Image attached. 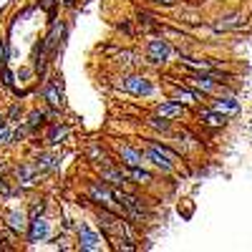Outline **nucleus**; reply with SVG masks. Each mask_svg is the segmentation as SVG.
I'll use <instances>...</instances> for the list:
<instances>
[{"mask_svg": "<svg viewBox=\"0 0 252 252\" xmlns=\"http://www.w3.org/2000/svg\"><path fill=\"white\" fill-rule=\"evenodd\" d=\"M146 157H149L161 172H172V166L177 161V154L174 152H169L166 146H157V144H152L149 149H146Z\"/></svg>", "mask_w": 252, "mask_h": 252, "instance_id": "obj_1", "label": "nucleus"}, {"mask_svg": "<svg viewBox=\"0 0 252 252\" xmlns=\"http://www.w3.org/2000/svg\"><path fill=\"white\" fill-rule=\"evenodd\" d=\"M121 89H126L134 96H149L154 91V83L144 76H126V78H121Z\"/></svg>", "mask_w": 252, "mask_h": 252, "instance_id": "obj_2", "label": "nucleus"}, {"mask_svg": "<svg viewBox=\"0 0 252 252\" xmlns=\"http://www.w3.org/2000/svg\"><path fill=\"white\" fill-rule=\"evenodd\" d=\"M169 53H172L169 43H166V40H161V38H152L149 46H146V56H149L152 63H164L166 58H169Z\"/></svg>", "mask_w": 252, "mask_h": 252, "instance_id": "obj_3", "label": "nucleus"}, {"mask_svg": "<svg viewBox=\"0 0 252 252\" xmlns=\"http://www.w3.org/2000/svg\"><path fill=\"white\" fill-rule=\"evenodd\" d=\"M28 227H31V229H28V240H31V242H43V240L48 237V220H46V217H40V215L33 217V220L28 222Z\"/></svg>", "mask_w": 252, "mask_h": 252, "instance_id": "obj_4", "label": "nucleus"}, {"mask_svg": "<svg viewBox=\"0 0 252 252\" xmlns=\"http://www.w3.org/2000/svg\"><path fill=\"white\" fill-rule=\"evenodd\" d=\"M78 245H81V250H89V252H94V250H98L101 247V240H98V235L96 232H91L89 227H78Z\"/></svg>", "mask_w": 252, "mask_h": 252, "instance_id": "obj_5", "label": "nucleus"}, {"mask_svg": "<svg viewBox=\"0 0 252 252\" xmlns=\"http://www.w3.org/2000/svg\"><path fill=\"white\" fill-rule=\"evenodd\" d=\"M182 103H174V101H164V103H159L157 106V116H161V119H177V116H182Z\"/></svg>", "mask_w": 252, "mask_h": 252, "instance_id": "obj_6", "label": "nucleus"}, {"mask_svg": "<svg viewBox=\"0 0 252 252\" xmlns=\"http://www.w3.org/2000/svg\"><path fill=\"white\" fill-rule=\"evenodd\" d=\"M61 81H53V83H48V86L43 89V96H46V101L51 103L53 109H61L63 106V101H61Z\"/></svg>", "mask_w": 252, "mask_h": 252, "instance_id": "obj_7", "label": "nucleus"}, {"mask_svg": "<svg viewBox=\"0 0 252 252\" xmlns=\"http://www.w3.org/2000/svg\"><path fill=\"white\" fill-rule=\"evenodd\" d=\"M121 161L129 164V166H141L144 164V157H141V152L131 149V146H121Z\"/></svg>", "mask_w": 252, "mask_h": 252, "instance_id": "obj_8", "label": "nucleus"}, {"mask_svg": "<svg viewBox=\"0 0 252 252\" xmlns=\"http://www.w3.org/2000/svg\"><path fill=\"white\" fill-rule=\"evenodd\" d=\"M189 83H192V86L194 89H199V91H215V81H212V76H202V73H197V76H192V78H189Z\"/></svg>", "mask_w": 252, "mask_h": 252, "instance_id": "obj_9", "label": "nucleus"}, {"mask_svg": "<svg viewBox=\"0 0 252 252\" xmlns=\"http://www.w3.org/2000/svg\"><path fill=\"white\" fill-rule=\"evenodd\" d=\"M212 109L227 116V114H237V111H240V103L232 101V98H220V101H215V106H212Z\"/></svg>", "mask_w": 252, "mask_h": 252, "instance_id": "obj_10", "label": "nucleus"}, {"mask_svg": "<svg viewBox=\"0 0 252 252\" xmlns=\"http://www.w3.org/2000/svg\"><path fill=\"white\" fill-rule=\"evenodd\" d=\"M199 119L207 124V126H224V121H227V116L224 114H220V111H202L199 114Z\"/></svg>", "mask_w": 252, "mask_h": 252, "instance_id": "obj_11", "label": "nucleus"}, {"mask_svg": "<svg viewBox=\"0 0 252 252\" xmlns=\"http://www.w3.org/2000/svg\"><path fill=\"white\" fill-rule=\"evenodd\" d=\"M116 199H119L126 209H129L131 215H141V212H144V207L139 204V199H134V197H129V194H116Z\"/></svg>", "mask_w": 252, "mask_h": 252, "instance_id": "obj_12", "label": "nucleus"}, {"mask_svg": "<svg viewBox=\"0 0 252 252\" xmlns=\"http://www.w3.org/2000/svg\"><path fill=\"white\" fill-rule=\"evenodd\" d=\"M35 172H38V166H31V164H23L18 169V179L23 182L26 187H31L33 184V177H35Z\"/></svg>", "mask_w": 252, "mask_h": 252, "instance_id": "obj_13", "label": "nucleus"}, {"mask_svg": "<svg viewBox=\"0 0 252 252\" xmlns=\"http://www.w3.org/2000/svg\"><path fill=\"white\" fill-rule=\"evenodd\" d=\"M98 220H101V224L106 227L109 232H116V229H121V222H119V220H116L114 215H109V212H103V209H101V212H98Z\"/></svg>", "mask_w": 252, "mask_h": 252, "instance_id": "obj_14", "label": "nucleus"}, {"mask_svg": "<svg viewBox=\"0 0 252 252\" xmlns=\"http://www.w3.org/2000/svg\"><path fill=\"white\" fill-rule=\"evenodd\" d=\"M91 194H94L96 199H101L103 204H111V199L116 197V194H114V192H109V189L103 187V184H94V189H91Z\"/></svg>", "mask_w": 252, "mask_h": 252, "instance_id": "obj_15", "label": "nucleus"}, {"mask_svg": "<svg viewBox=\"0 0 252 252\" xmlns=\"http://www.w3.org/2000/svg\"><path fill=\"white\" fill-rule=\"evenodd\" d=\"M8 222H10V227L15 229V232H23V229L28 227V222H26V215H23V212H10V215H8Z\"/></svg>", "mask_w": 252, "mask_h": 252, "instance_id": "obj_16", "label": "nucleus"}, {"mask_svg": "<svg viewBox=\"0 0 252 252\" xmlns=\"http://www.w3.org/2000/svg\"><path fill=\"white\" fill-rule=\"evenodd\" d=\"M129 177H131L134 182H139V184H146V182H152V174H149V172H141L139 166H131V169H129Z\"/></svg>", "mask_w": 252, "mask_h": 252, "instance_id": "obj_17", "label": "nucleus"}, {"mask_svg": "<svg viewBox=\"0 0 252 252\" xmlns=\"http://www.w3.org/2000/svg\"><path fill=\"white\" fill-rule=\"evenodd\" d=\"M66 134H68V126H56V129L51 131V136H48V141H51V144H58Z\"/></svg>", "mask_w": 252, "mask_h": 252, "instance_id": "obj_18", "label": "nucleus"}, {"mask_svg": "<svg viewBox=\"0 0 252 252\" xmlns=\"http://www.w3.org/2000/svg\"><path fill=\"white\" fill-rule=\"evenodd\" d=\"M174 96H177V101H184V103H194V101H197V96H194L192 91H187V89H179Z\"/></svg>", "mask_w": 252, "mask_h": 252, "instance_id": "obj_19", "label": "nucleus"}, {"mask_svg": "<svg viewBox=\"0 0 252 252\" xmlns=\"http://www.w3.org/2000/svg\"><path fill=\"white\" fill-rule=\"evenodd\" d=\"M35 166H38V172H46V169H51V166H56V159L53 157H40Z\"/></svg>", "mask_w": 252, "mask_h": 252, "instance_id": "obj_20", "label": "nucleus"}, {"mask_svg": "<svg viewBox=\"0 0 252 252\" xmlns=\"http://www.w3.org/2000/svg\"><path fill=\"white\" fill-rule=\"evenodd\" d=\"M103 177H106V179H111L114 184H121L126 177L121 174V172H116V169H109V172H103Z\"/></svg>", "mask_w": 252, "mask_h": 252, "instance_id": "obj_21", "label": "nucleus"}, {"mask_svg": "<svg viewBox=\"0 0 252 252\" xmlns=\"http://www.w3.org/2000/svg\"><path fill=\"white\" fill-rule=\"evenodd\" d=\"M13 139V134H10V129H8V126L3 124V126H0V144H8Z\"/></svg>", "mask_w": 252, "mask_h": 252, "instance_id": "obj_22", "label": "nucleus"}, {"mask_svg": "<svg viewBox=\"0 0 252 252\" xmlns=\"http://www.w3.org/2000/svg\"><path fill=\"white\" fill-rule=\"evenodd\" d=\"M43 119H46V114H38V111H35V114H31V121H28V126H31V129H35V126H38L40 121H43Z\"/></svg>", "mask_w": 252, "mask_h": 252, "instance_id": "obj_23", "label": "nucleus"}, {"mask_svg": "<svg viewBox=\"0 0 252 252\" xmlns=\"http://www.w3.org/2000/svg\"><path fill=\"white\" fill-rule=\"evenodd\" d=\"M3 83H5V86H13V73L8 68H3Z\"/></svg>", "mask_w": 252, "mask_h": 252, "instance_id": "obj_24", "label": "nucleus"}, {"mask_svg": "<svg viewBox=\"0 0 252 252\" xmlns=\"http://www.w3.org/2000/svg\"><path fill=\"white\" fill-rule=\"evenodd\" d=\"M43 209H46V204H43V202H40V204L35 202V204H33V217H38V215H43Z\"/></svg>", "mask_w": 252, "mask_h": 252, "instance_id": "obj_25", "label": "nucleus"}, {"mask_svg": "<svg viewBox=\"0 0 252 252\" xmlns=\"http://www.w3.org/2000/svg\"><path fill=\"white\" fill-rule=\"evenodd\" d=\"M0 63H5V40L0 38Z\"/></svg>", "mask_w": 252, "mask_h": 252, "instance_id": "obj_26", "label": "nucleus"}, {"mask_svg": "<svg viewBox=\"0 0 252 252\" xmlns=\"http://www.w3.org/2000/svg\"><path fill=\"white\" fill-rule=\"evenodd\" d=\"M154 3H161V5H174L177 0H154Z\"/></svg>", "mask_w": 252, "mask_h": 252, "instance_id": "obj_27", "label": "nucleus"}, {"mask_svg": "<svg viewBox=\"0 0 252 252\" xmlns=\"http://www.w3.org/2000/svg\"><path fill=\"white\" fill-rule=\"evenodd\" d=\"M5 124V119H3V114H0V126H3Z\"/></svg>", "mask_w": 252, "mask_h": 252, "instance_id": "obj_28", "label": "nucleus"}]
</instances>
